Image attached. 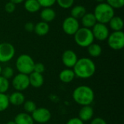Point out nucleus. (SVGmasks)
<instances>
[{
	"label": "nucleus",
	"instance_id": "f257e3e1",
	"mask_svg": "<svg viewBox=\"0 0 124 124\" xmlns=\"http://www.w3.org/2000/svg\"><path fill=\"white\" fill-rule=\"evenodd\" d=\"M76 77L82 79H87L92 77L96 72V65L92 60L88 57L78 59L73 68Z\"/></svg>",
	"mask_w": 124,
	"mask_h": 124
},
{
	"label": "nucleus",
	"instance_id": "f03ea898",
	"mask_svg": "<svg viewBox=\"0 0 124 124\" xmlns=\"http://www.w3.org/2000/svg\"><path fill=\"white\" fill-rule=\"evenodd\" d=\"M72 97L74 102L79 105H91L94 100V92L90 86L81 85L73 90Z\"/></svg>",
	"mask_w": 124,
	"mask_h": 124
},
{
	"label": "nucleus",
	"instance_id": "7ed1b4c3",
	"mask_svg": "<svg viewBox=\"0 0 124 124\" xmlns=\"http://www.w3.org/2000/svg\"><path fill=\"white\" fill-rule=\"evenodd\" d=\"M94 15L96 17L97 22L107 24L115 16L114 9L111 7L106 2L99 3L94 8Z\"/></svg>",
	"mask_w": 124,
	"mask_h": 124
},
{
	"label": "nucleus",
	"instance_id": "20e7f679",
	"mask_svg": "<svg viewBox=\"0 0 124 124\" xmlns=\"http://www.w3.org/2000/svg\"><path fill=\"white\" fill-rule=\"evenodd\" d=\"M35 62L33 59L28 54H20L16 60L15 66L17 71L20 73H23L26 75L31 74L33 72Z\"/></svg>",
	"mask_w": 124,
	"mask_h": 124
},
{
	"label": "nucleus",
	"instance_id": "39448f33",
	"mask_svg": "<svg viewBox=\"0 0 124 124\" xmlns=\"http://www.w3.org/2000/svg\"><path fill=\"white\" fill-rule=\"evenodd\" d=\"M74 40L77 45L81 47H88L90 44L94 43V36L92 30L86 28H79L76 33L73 35Z\"/></svg>",
	"mask_w": 124,
	"mask_h": 124
},
{
	"label": "nucleus",
	"instance_id": "423d86ee",
	"mask_svg": "<svg viewBox=\"0 0 124 124\" xmlns=\"http://www.w3.org/2000/svg\"><path fill=\"white\" fill-rule=\"evenodd\" d=\"M108 46L113 50H121L124 46V33L123 31H113L110 33L108 39Z\"/></svg>",
	"mask_w": 124,
	"mask_h": 124
},
{
	"label": "nucleus",
	"instance_id": "0eeeda50",
	"mask_svg": "<svg viewBox=\"0 0 124 124\" xmlns=\"http://www.w3.org/2000/svg\"><path fill=\"white\" fill-rule=\"evenodd\" d=\"M12 85L15 91L23 92L30 86L28 75L23 73H18L13 76L12 80Z\"/></svg>",
	"mask_w": 124,
	"mask_h": 124
},
{
	"label": "nucleus",
	"instance_id": "6e6552de",
	"mask_svg": "<svg viewBox=\"0 0 124 124\" xmlns=\"http://www.w3.org/2000/svg\"><path fill=\"white\" fill-rule=\"evenodd\" d=\"M15 54L14 46L8 42L0 44V62L5 63L9 62Z\"/></svg>",
	"mask_w": 124,
	"mask_h": 124
},
{
	"label": "nucleus",
	"instance_id": "1a4fd4ad",
	"mask_svg": "<svg viewBox=\"0 0 124 124\" xmlns=\"http://www.w3.org/2000/svg\"><path fill=\"white\" fill-rule=\"evenodd\" d=\"M31 115L33 121L38 124H46L49 122L52 118V114L49 109L43 107L37 108Z\"/></svg>",
	"mask_w": 124,
	"mask_h": 124
},
{
	"label": "nucleus",
	"instance_id": "9d476101",
	"mask_svg": "<svg viewBox=\"0 0 124 124\" xmlns=\"http://www.w3.org/2000/svg\"><path fill=\"white\" fill-rule=\"evenodd\" d=\"M62 28L63 31L69 35V36H73L76 31L79 29L80 26H79V23L78 20L71 16L66 17L63 22H62Z\"/></svg>",
	"mask_w": 124,
	"mask_h": 124
},
{
	"label": "nucleus",
	"instance_id": "9b49d317",
	"mask_svg": "<svg viewBox=\"0 0 124 124\" xmlns=\"http://www.w3.org/2000/svg\"><path fill=\"white\" fill-rule=\"evenodd\" d=\"M92 32L94 36V38L98 41H105L107 40L110 32L108 26L106 24L100 23H97L92 28Z\"/></svg>",
	"mask_w": 124,
	"mask_h": 124
},
{
	"label": "nucleus",
	"instance_id": "f8f14e48",
	"mask_svg": "<svg viewBox=\"0 0 124 124\" xmlns=\"http://www.w3.org/2000/svg\"><path fill=\"white\" fill-rule=\"evenodd\" d=\"M78 59V58L76 53L71 49H67L64 51L62 54V62L67 68H73Z\"/></svg>",
	"mask_w": 124,
	"mask_h": 124
},
{
	"label": "nucleus",
	"instance_id": "ddd939ff",
	"mask_svg": "<svg viewBox=\"0 0 124 124\" xmlns=\"http://www.w3.org/2000/svg\"><path fill=\"white\" fill-rule=\"evenodd\" d=\"M94 116V109L91 105L82 106L78 113V118L83 122L91 121Z\"/></svg>",
	"mask_w": 124,
	"mask_h": 124
},
{
	"label": "nucleus",
	"instance_id": "4468645a",
	"mask_svg": "<svg viewBox=\"0 0 124 124\" xmlns=\"http://www.w3.org/2000/svg\"><path fill=\"white\" fill-rule=\"evenodd\" d=\"M30 86L33 88H40L43 86L44 83V78L43 74L38 73L36 72H32L28 75Z\"/></svg>",
	"mask_w": 124,
	"mask_h": 124
},
{
	"label": "nucleus",
	"instance_id": "2eb2a0df",
	"mask_svg": "<svg viewBox=\"0 0 124 124\" xmlns=\"http://www.w3.org/2000/svg\"><path fill=\"white\" fill-rule=\"evenodd\" d=\"M9 97V104L14 105V106H20L22 105L24 102L25 101V97L23 92L15 91L12 92L11 94L8 96Z\"/></svg>",
	"mask_w": 124,
	"mask_h": 124
},
{
	"label": "nucleus",
	"instance_id": "dca6fc26",
	"mask_svg": "<svg viewBox=\"0 0 124 124\" xmlns=\"http://www.w3.org/2000/svg\"><path fill=\"white\" fill-rule=\"evenodd\" d=\"M76 78V75L73 68H65L60 71L59 74V78L60 81L64 84H69L72 82Z\"/></svg>",
	"mask_w": 124,
	"mask_h": 124
},
{
	"label": "nucleus",
	"instance_id": "f3484780",
	"mask_svg": "<svg viewBox=\"0 0 124 124\" xmlns=\"http://www.w3.org/2000/svg\"><path fill=\"white\" fill-rule=\"evenodd\" d=\"M40 17L42 21L48 23L54 20L56 17V13L52 7H45L41 11Z\"/></svg>",
	"mask_w": 124,
	"mask_h": 124
},
{
	"label": "nucleus",
	"instance_id": "a211bd4d",
	"mask_svg": "<svg viewBox=\"0 0 124 124\" xmlns=\"http://www.w3.org/2000/svg\"><path fill=\"white\" fill-rule=\"evenodd\" d=\"M97 23V22L94 13H86L81 17V24L84 28L91 29Z\"/></svg>",
	"mask_w": 124,
	"mask_h": 124
},
{
	"label": "nucleus",
	"instance_id": "6ab92c4d",
	"mask_svg": "<svg viewBox=\"0 0 124 124\" xmlns=\"http://www.w3.org/2000/svg\"><path fill=\"white\" fill-rule=\"evenodd\" d=\"M15 124H34V121L31 114L27 113H20L14 118Z\"/></svg>",
	"mask_w": 124,
	"mask_h": 124
},
{
	"label": "nucleus",
	"instance_id": "aec40b11",
	"mask_svg": "<svg viewBox=\"0 0 124 124\" xmlns=\"http://www.w3.org/2000/svg\"><path fill=\"white\" fill-rule=\"evenodd\" d=\"M110 28L113 31H121L124 28V20L121 17L114 16L109 21Z\"/></svg>",
	"mask_w": 124,
	"mask_h": 124
},
{
	"label": "nucleus",
	"instance_id": "412c9836",
	"mask_svg": "<svg viewBox=\"0 0 124 124\" xmlns=\"http://www.w3.org/2000/svg\"><path fill=\"white\" fill-rule=\"evenodd\" d=\"M33 31L38 36H45L49 31V25L47 23H45L44 21H40L37 24L35 25Z\"/></svg>",
	"mask_w": 124,
	"mask_h": 124
},
{
	"label": "nucleus",
	"instance_id": "4be33fe9",
	"mask_svg": "<svg viewBox=\"0 0 124 124\" xmlns=\"http://www.w3.org/2000/svg\"><path fill=\"white\" fill-rule=\"evenodd\" d=\"M24 7L28 12L31 13H35L41 9V6L37 0H25Z\"/></svg>",
	"mask_w": 124,
	"mask_h": 124
},
{
	"label": "nucleus",
	"instance_id": "5701e85b",
	"mask_svg": "<svg viewBox=\"0 0 124 124\" xmlns=\"http://www.w3.org/2000/svg\"><path fill=\"white\" fill-rule=\"evenodd\" d=\"M86 13V8L82 6V5H76L74 6L70 12L71 14V17L78 20V19H81V17Z\"/></svg>",
	"mask_w": 124,
	"mask_h": 124
},
{
	"label": "nucleus",
	"instance_id": "b1692460",
	"mask_svg": "<svg viewBox=\"0 0 124 124\" xmlns=\"http://www.w3.org/2000/svg\"><path fill=\"white\" fill-rule=\"evenodd\" d=\"M87 51L89 54L92 57H98L102 54V47L100 44L96 43H92L87 47Z\"/></svg>",
	"mask_w": 124,
	"mask_h": 124
},
{
	"label": "nucleus",
	"instance_id": "393cba45",
	"mask_svg": "<svg viewBox=\"0 0 124 124\" xmlns=\"http://www.w3.org/2000/svg\"><path fill=\"white\" fill-rule=\"evenodd\" d=\"M8 95L4 93H0V113L5 111L9 106Z\"/></svg>",
	"mask_w": 124,
	"mask_h": 124
},
{
	"label": "nucleus",
	"instance_id": "a878e982",
	"mask_svg": "<svg viewBox=\"0 0 124 124\" xmlns=\"http://www.w3.org/2000/svg\"><path fill=\"white\" fill-rule=\"evenodd\" d=\"M23 106L25 113L28 114H31L37 108L36 103L33 100H25L23 104Z\"/></svg>",
	"mask_w": 124,
	"mask_h": 124
},
{
	"label": "nucleus",
	"instance_id": "bb28decb",
	"mask_svg": "<svg viewBox=\"0 0 124 124\" xmlns=\"http://www.w3.org/2000/svg\"><path fill=\"white\" fill-rule=\"evenodd\" d=\"M1 76H3L4 78H7V79H11L13 78L14 76V70L12 67L10 66H6L4 68H2V71H1Z\"/></svg>",
	"mask_w": 124,
	"mask_h": 124
},
{
	"label": "nucleus",
	"instance_id": "cd10ccee",
	"mask_svg": "<svg viewBox=\"0 0 124 124\" xmlns=\"http://www.w3.org/2000/svg\"><path fill=\"white\" fill-rule=\"evenodd\" d=\"M9 88V81L8 79L0 76V93L6 94Z\"/></svg>",
	"mask_w": 124,
	"mask_h": 124
},
{
	"label": "nucleus",
	"instance_id": "c85d7f7f",
	"mask_svg": "<svg viewBox=\"0 0 124 124\" xmlns=\"http://www.w3.org/2000/svg\"><path fill=\"white\" fill-rule=\"evenodd\" d=\"M107 4H108L113 9H120L124 5V0H105Z\"/></svg>",
	"mask_w": 124,
	"mask_h": 124
},
{
	"label": "nucleus",
	"instance_id": "c756f323",
	"mask_svg": "<svg viewBox=\"0 0 124 124\" xmlns=\"http://www.w3.org/2000/svg\"><path fill=\"white\" fill-rule=\"evenodd\" d=\"M56 2L62 9H69L73 5L74 0H56Z\"/></svg>",
	"mask_w": 124,
	"mask_h": 124
},
{
	"label": "nucleus",
	"instance_id": "7c9ffc66",
	"mask_svg": "<svg viewBox=\"0 0 124 124\" xmlns=\"http://www.w3.org/2000/svg\"><path fill=\"white\" fill-rule=\"evenodd\" d=\"M37 1L39 3L41 7H43L44 8L52 7L56 3V0H37Z\"/></svg>",
	"mask_w": 124,
	"mask_h": 124
},
{
	"label": "nucleus",
	"instance_id": "2f4dec72",
	"mask_svg": "<svg viewBox=\"0 0 124 124\" xmlns=\"http://www.w3.org/2000/svg\"><path fill=\"white\" fill-rule=\"evenodd\" d=\"M45 71V66L43 63L41 62H37L34 64V67H33V72L38 73H41L43 74V73Z\"/></svg>",
	"mask_w": 124,
	"mask_h": 124
},
{
	"label": "nucleus",
	"instance_id": "473e14b6",
	"mask_svg": "<svg viewBox=\"0 0 124 124\" xmlns=\"http://www.w3.org/2000/svg\"><path fill=\"white\" fill-rule=\"evenodd\" d=\"M15 4L14 3H12V1H9L7 3L5 4L4 6V9L7 13H12L14 12V11L15 10Z\"/></svg>",
	"mask_w": 124,
	"mask_h": 124
},
{
	"label": "nucleus",
	"instance_id": "72a5a7b5",
	"mask_svg": "<svg viewBox=\"0 0 124 124\" xmlns=\"http://www.w3.org/2000/svg\"><path fill=\"white\" fill-rule=\"evenodd\" d=\"M90 124H107V122L105 121V119H103L100 117H97V118H92L91 120Z\"/></svg>",
	"mask_w": 124,
	"mask_h": 124
},
{
	"label": "nucleus",
	"instance_id": "f704fd0d",
	"mask_svg": "<svg viewBox=\"0 0 124 124\" xmlns=\"http://www.w3.org/2000/svg\"><path fill=\"white\" fill-rule=\"evenodd\" d=\"M66 124H84V122L78 118H72L68 121Z\"/></svg>",
	"mask_w": 124,
	"mask_h": 124
},
{
	"label": "nucleus",
	"instance_id": "c9c22d12",
	"mask_svg": "<svg viewBox=\"0 0 124 124\" xmlns=\"http://www.w3.org/2000/svg\"><path fill=\"white\" fill-rule=\"evenodd\" d=\"M34 27H35V25L31 22H28L25 25V29L28 32L33 31H34Z\"/></svg>",
	"mask_w": 124,
	"mask_h": 124
},
{
	"label": "nucleus",
	"instance_id": "e433bc0d",
	"mask_svg": "<svg viewBox=\"0 0 124 124\" xmlns=\"http://www.w3.org/2000/svg\"><path fill=\"white\" fill-rule=\"evenodd\" d=\"M25 0H10V1H12V3H14L15 4H20L23 1H24Z\"/></svg>",
	"mask_w": 124,
	"mask_h": 124
},
{
	"label": "nucleus",
	"instance_id": "4c0bfd02",
	"mask_svg": "<svg viewBox=\"0 0 124 124\" xmlns=\"http://www.w3.org/2000/svg\"><path fill=\"white\" fill-rule=\"evenodd\" d=\"M6 124H15V123L14 121H8Z\"/></svg>",
	"mask_w": 124,
	"mask_h": 124
},
{
	"label": "nucleus",
	"instance_id": "58836bf2",
	"mask_svg": "<svg viewBox=\"0 0 124 124\" xmlns=\"http://www.w3.org/2000/svg\"><path fill=\"white\" fill-rule=\"evenodd\" d=\"M95 1H97L99 2V3H102V2H104L105 0H95Z\"/></svg>",
	"mask_w": 124,
	"mask_h": 124
},
{
	"label": "nucleus",
	"instance_id": "ea45409f",
	"mask_svg": "<svg viewBox=\"0 0 124 124\" xmlns=\"http://www.w3.org/2000/svg\"><path fill=\"white\" fill-rule=\"evenodd\" d=\"M1 71H2V68H1V66L0 65V76H1Z\"/></svg>",
	"mask_w": 124,
	"mask_h": 124
}]
</instances>
